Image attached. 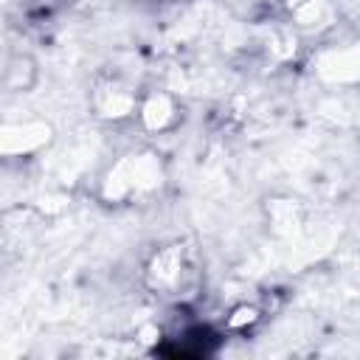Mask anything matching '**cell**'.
<instances>
[{"mask_svg": "<svg viewBox=\"0 0 360 360\" xmlns=\"http://www.w3.org/2000/svg\"><path fill=\"white\" fill-rule=\"evenodd\" d=\"M183 278V250L177 245L172 248H163L152 264H149V281L152 287H160V290H172L177 287Z\"/></svg>", "mask_w": 360, "mask_h": 360, "instance_id": "6da1fadb", "label": "cell"}, {"mask_svg": "<svg viewBox=\"0 0 360 360\" xmlns=\"http://www.w3.org/2000/svg\"><path fill=\"white\" fill-rule=\"evenodd\" d=\"M51 135L48 124H22V127H6L3 129V152L8 155H28L37 146H42Z\"/></svg>", "mask_w": 360, "mask_h": 360, "instance_id": "7a4b0ae2", "label": "cell"}, {"mask_svg": "<svg viewBox=\"0 0 360 360\" xmlns=\"http://www.w3.org/2000/svg\"><path fill=\"white\" fill-rule=\"evenodd\" d=\"M329 68H335V70H329V76H335V79H360V51L338 53Z\"/></svg>", "mask_w": 360, "mask_h": 360, "instance_id": "277c9868", "label": "cell"}, {"mask_svg": "<svg viewBox=\"0 0 360 360\" xmlns=\"http://www.w3.org/2000/svg\"><path fill=\"white\" fill-rule=\"evenodd\" d=\"M141 121H143V127L152 129V132L166 129V127L174 121V107H172L169 96H163V93L149 96V98L143 101V107H141Z\"/></svg>", "mask_w": 360, "mask_h": 360, "instance_id": "3957f363", "label": "cell"}, {"mask_svg": "<svg viewBox=\"0 0 360 360\" xmlns=\"http://www.w3.org/2000/svg\"><path fill=\"white\" fill-rule=\"evenodd\" d=\"M256 321H259V309L242 304V307H236V309L228 315V329H248V326H253Z\"/></svg>", "mask_w": 360, "mask_h": 360, "instance_id": "5b68a950", "label": "cell"}]
</instances>
